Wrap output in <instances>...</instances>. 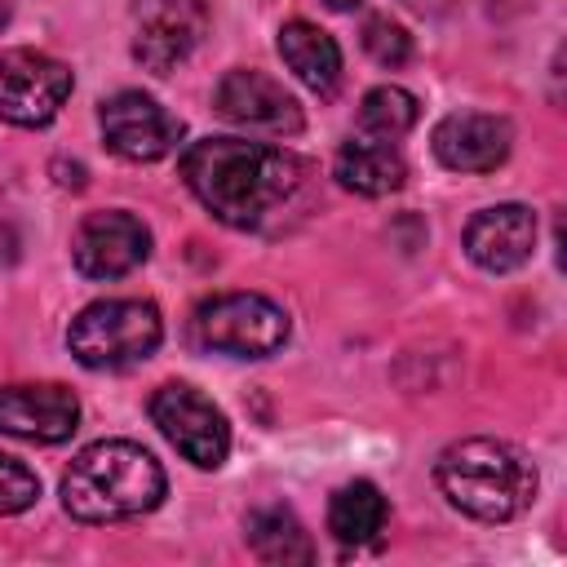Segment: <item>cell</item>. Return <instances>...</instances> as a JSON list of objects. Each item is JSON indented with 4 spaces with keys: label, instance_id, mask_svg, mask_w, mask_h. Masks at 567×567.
<instances>
[{
    "label": "cell",
    "instance_id": "obj_1",
    "mask_svg": "<svg viewBox=\"0 0 567 567\" xmlns=\"http://www.w3.org/2000/svg\"><path fill=\"white\" fill-rule=\"evenodd\" d=\"M182 182L221 226L261 230L306 186V159L270 142L204 137L182 151Z\"/></svg>",
    "mask_w": 567,
    "mask_h": 567
},
{
    "label": "cell",
    "instance_id": "obj_2",
    "mask_svg": "<svg viewBox=\"0 0 567 567\" xmlns=\"http://www.w3.org/2000/svg\"><path fill=\"white\" fill-rule=\"evenodd\" d=\"M164 492V465L128 439H102L80 447L62 474V505L80 523H120L151 514Z\"/></svg>",
    "mask_w": 567,
    "mask_h": 567
},
{
    "label": "cell",
    "instance_id": "obj_3",
    "mask_svg": "<svg viewBox=\"0 0 567 567\" xmlns=\"http://www.w3.org/2000/svg\"><path fill=\"white\" fill-rule=\"evenodd\" d=\"M439 492L478 523H509L536 501V465L505 439H461L439 452Z\"/></svg>",
    "mask_w": 567,
    "mask_h": 567
},
{
    "label": "cell",
    "instance_id": "obj_4",
    "mask_svg": "<svg viewBox=\"0 0 567 567\" xmlns=\"http://www.w3.org/2000/svg\"><path fill=\"white\" fill-rule=\"evenodd\" d=\"M159 337H164L159 310L137 297L93 301L66 328V346H71L75 363H84L93 372H115V368H133V363L151 359Z\"/></svg>",
    "mask_w": 567,
    "mask_h": 567
},
{
    "label": "cell",
    "instance_id": "obj_5",
    "mask_svg": "<svg viewBox=\"0 0 567 567\" xmlns=\"http://www.w3.org/2000/svg\"><path fill=\"white\" fill-rule=\"evenodd\" d=\"M190 332L213 354L266 359L288 341V315L261 292H217L195 310Z\"/></svg>",
    "mask_w": 567,
    "mask_h": 567
},
{
    "label": "cell",
    "instance_id": "obj_6",
    "mask_svg": "<svg viewBox=\"0 0 567 567\" xmlns=\"http://www.w3.org/2000/svg\"><path fill=\"white\" fill-rule=\"evenodd\" d=\"M151 421L199 470H217L230 456V425L221 408L186 381H168L151 394Z\"/></svg>",
    "mask_w": 567,
    "mask_h": 567
},
{
    "label": "cell",
    "instance_id": "obj_7",
    "mask_svg": "<svg viewBox=\"0 0 567 567\" xmlns=\"http://www.w3.org/2000/svg\"><path fill=\"white\" fill-rule=\"evenodd\" d=\"M71 97V66L40 49H0V120L44 128Z\"/></svg>",
    "mask_w": 567,
    "mask_h": 567
},
{
    "label": "cell",
    "instance_id": "obj_8",
    "mask_svg": "<svg viewBox=\"0 0 567 567\" xmlns=\"http://www.w3.org/2000/svg\"><path fill=\"white\" fill-rule=\"evenodd\" d=\"M208 31V0H133V58L151 75L182 66Z\"/></svg>",
    "mask_w": 567,
    "mask_h": 567
},
{
    "label": "cell",
    "instance_id": "obj_9",
    "mask_svg": "<svg viewBox=\"0 0 567 567\" xmlns=\"http://www.w3.org/2000/svg\"><path fill=\"white\" fill-rule=\"evenodd\" d=\"M97 124H102L106 146L128 164H155L173 155L182 142V120L142 89H124L106 97L97 111Z\"/></svg>",
    "mask_w": 567,
    "mask_h": 567
},
{
    "label": "cell",
    "instance_id": "obj_10",
    "mask_svg": "<svg viewBox=\"0 0 567 567\" xmlns=\"http://www.w3.org/2000/svg\"><path fill=\"white\" fill-rule=\"evenodd\" d=\"M213 106L221 120L248 128V133H270V137H292L301 133V106L297 97L270 80L266 71H248V66H235L217 80L213 89Z\"/></svg>",
    "mask_w": 567,
    "mask_h": 567
},
{
    "label": "cell",
    "instance_id": "obj_11",
    "mask_svg": "<svg viewBox=\"0 0 567 567\" xmlns=\"http://www.w3.org/2000/svg\"><path fill=\"white\" fill-rule=\"evenodd\" d=\"M71 257H75V270L84 279H120L151 257V230L142 217H133L124 208L89 213L75 226Z\"/></svg>",
    "mask_w": 567,
    "mask_h": 567
},
{
    "label": "cell",
    "instance_id": "obj_12",
    "mask_svg": "<svg viewBox=\"0 0 567 567\" xmlns=\"http://www.w3.org/2000/svg\"><path fill=\"white\" fill-rule=\"evenodd\" d=\"M80 425V399L58 385H0V434L22 443H62Z\"/></svg>",
    "mask_w": 567,
    "mask_h": 567
},
{
    "label": "cell",
    "instance_id": "obj_13",
    "mask_svg": "<svg viewBox=\"0 0 567 567\" xmlns=\"http://www.w3.org/2000/svg\"><path fill=\"white\" fill-rule=\"evenodd\" d=\"M434 155L452 173H492L505 164L514 146V128L505 115L487 111H452L434 124Z\"/></svg>",
    "mask_w": 567,
    "mask_h": 567
},
{
    "label": "cell",
    "instance_id": "obj_14",
    "mask_svg": "<svg viewBox=\"0 0 567 567\" xmlns=\"http://www.w3.org/2000/svg\"><path fill=\"white\" fill-rule=\"evenodd\" d=\"M536 248V213L523 204H492L470 217L465 226V252L478 270L505 275L518 270Z\"/></svg>",
    "mask_w": 567,
    "mask_h": 567
},
{
    "label": "cell",
    "instance_id": "obj_15",
    "mask_svg": "<svg viewBox=\"0 0 567 567\" xmlns=\"http://www.w3.org/2000/svg\"><path fill=\"white\" fill-rule=\"evenodd\" d=\"M279 58L310 93H319V97L337 93V84H341V49L323 27H315L306 18L284 22L279 27Z\"/></svg>",
    "mask_w": 567,
    "mask_h": 567
},
{
    "label": "cell",
    "instance_id": "obj_16",
    "mask_svg": "<svg viewBox=\"0 0 567 567\" xmlns=\"http://www.w3.org/2000/svg\"><path fill=\"white\" fill-rule=\"evenodd\" d=\"M332 177H337L346 190L377 199V195H390V190L403 186L408 164H403V155L394 151V142H381V137H363V133H359V137L341 142V151H337V159H332Z\"/></svg>",
    "mask_w": 567,
    "mask_h": 567
},
{
    "label": "cell",
    "instance_id": "obj_17",
    "mask_svg": "<svg viewBox=\"0 0 567 567\" xmlns=\"http://www.w3.org/2000/svg\"><path fill=\"white\" fill-rule=\"evenodd\" d=\"M385 518H390V505H385L381 487L368 483V478H354V483L337 487L332 501H328V532L341 545H372L381 536Z\"/></svg>",
    "mask_w": 567,
    "mask_h": 567
},
{
    "label": "cell",
    "instance_id": "obj_18",
    "mask_svg": "<svg viewBox=\"0 0 567 567\" xmlns=\"http://www.w3.org/2000/svg\"><path fill=\"white\" fill-rule=\"evenodd\" d=\"M248 545L261 563H310L315 558V545L301 527V518L288 509V505H261L252 509L248 518Z\"/></svg>",
    "mask_w": 567,
    "mask_h": 567
},
{
    "label": "cell",
    "instance_id": "obj_19",
    "mask_svg": "<svg viewBox=\"0 0 567 567\" xmlns=\"http://www.w3.org/2000/svg\"><path fill=\"white\" fill-rule=\"evenodd\" d=\"M416 115H421V106H416V97L408 89L377 84L359 102V133L363 137H381V142H399L416 124Z\"/></svg>",
    "mask_w": 567,
    "mask_h": 567
},
{
    "label": "cell",
    "instance_id": "obj_20",
    "mask_svg": "<svg viewBox=\"0 0 567 567\" xmlns=\"http://www.w3.org/2000/svg\"><path fill=\"white\" fill-rule=\"evenodd\" d=\"M363 53L377 62V66H403L408 58H412V35L394 22V18H368L363 22Z\"/></svg>",
    "mask_w": 567,
    "mask_h": 567
},
{
    "label": "cell",
    "instance_id": "obj_21",
    "mask_svg": "<svg viewBox=\"0 0 567 567\" xmlns=\"http://www.w3.org/2000/svg\"><path fill=\"white\" fill-rule=\"evenodd\" d=\"M40 501V478L31 465H22L18 456L0 452V514H22Z\"/></svg>",
    "mask_w": 567,
    "mask_h": 567
},
{
    "label": "cell",
    "instance_id": "obj_22",
    "mask_svg": "<svg viewBox=\"0 0 567 567\" xmlns=\"http://www.w3.org/2000/svg\"><path fill=\"white\" fill-rule=\"evenodd\" d=\"M408 9H416V13H443V9H452L456 0H403Z\"/></svg>",
    "mask_w": 567,
    "mask_h": 567
},
{
    "label": "cell",
    "instance_id": "obj_23",
    "mask_svg": "<svg viewBox=\"0 0 567 567\" xmlns=\"http://www.w3.org/2000/svg\"><path fill=\"white\" fill-rule=\"evenodd\" d=\"M13 18V0H0V27Z\"/></svg>",
    "mask_w": 567,
    "mask_h": 567
},
{
    "label": "cell",
    "instance_id": "obj_24",
    "mask_svg": "<svg viewBox=\"0 0 567 567\" xmlns=\"http://www.w3.org/2000/svg\"><path fill=\"white\" fill-rule=\"evenodd\" d=\"M323 4H328V9H354L359 0H323Z\"/></svg>",
    "mask_w": 567,
    "mask_h": 567
}]
</instances>
